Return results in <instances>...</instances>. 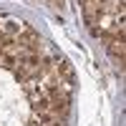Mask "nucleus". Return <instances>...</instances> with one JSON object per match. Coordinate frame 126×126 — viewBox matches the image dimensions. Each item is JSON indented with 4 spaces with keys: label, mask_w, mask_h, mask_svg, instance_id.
Masks as SVG:
<instances>
[{
    "label": "nucleus",
    "mask_w": 126,
    "mask_h": 126,
    "mask_svg": "<svg viewBox=\"0 0 126 126\" xmlns=\"http://www.w3.org/2000/svg\"><path fill=\"white\" fill-rule=\"evenodd\" d=\"M103 48L111 53V58L119 63V66H124V35H101L98 38Z\"/></svg>",
    "instance_id": "obj_1"
}]
</instances>
